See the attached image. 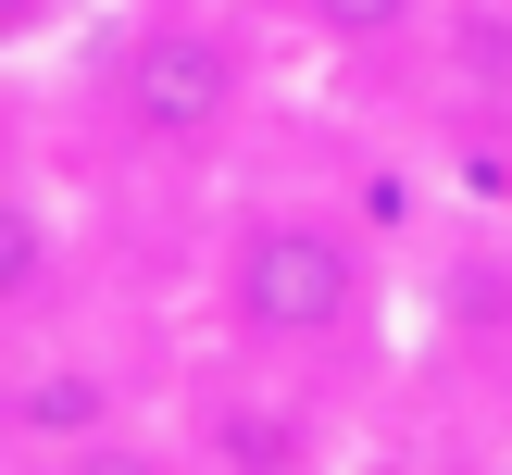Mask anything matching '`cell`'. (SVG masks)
Masks as SVG:
<instances>
[{
	"label": "cell",
	"mask_w": 512,
	"mask_h": 475,
	"mask_svg": "<svg viewBox=\"0 0 512 475\" xmlns=\"http://www.w3.org/2000/svg\"><path fill=\"white\" fill-rule=\"evenodd\" d=\"M50 63H63V88H50L38 138H63L100 188L213 200L275 113L288 25L263 0H100Z\"/></svg>",
	"instance_id": "6da1fadb"
},
{
	"label": "cell",
	"mask_w": 512,
	"mask_h": 475,
	"mask_svg": "<svg viewBox=\"0 0 512 475\" xmlns=\"http://www.w3.org/2000/svg\"><path fill=\"white\" fill-rule=\"evenodd\" d=\"M188 325L213 350H250V363H288L338 400H375L400 363V263L350 188L225 175V200L200 213Z\"/></svg>",
	"instance_id": "7a4b0ae2"
},
{
	"label": "cell",
	"mask_w": 512,
	"mask_h": 475,
	"mask_svg": "<svg viewBox=\"0 0 512 475\" xmlns=\"http://www.w3.org/2000/svg\"><path fill=\"white\" fill-rule=\"evenodd\" d=\"M188 350H200V325L138 288H100L50 325H13V375H0L13 475H188V438H175Z\"/></svg>",
	"instance_id": "3957f363"
},
{
	"label": "cell",
	"mask_w": 512,
	"mask_h": 475,
	"mask_svg": "<svg viewBox=\"0 0 512 475\" xmlns=\"http://www.w3.org/2000/svg\"><path fill=\"white\" fill-rule=\"evenodd\" d=\"M350 413L363 400L313 388L288 363H250V350H188V388H175V438H188V475H300V463H338Z\"/></svg>",
	"instance_id": "277c9868"
},
{
	"label": "cell",
	"mask_w": 512,
	"mask_h": 475,
	"mask_svg": "<svg viewBox=\"0 0 512 475\" xmlns=\"http://www.w3.org/2000/svg\"><path fill=\"white\" fill-rule=\"evenodd\" d=\"M288 50L325 75H375V63H413V50H438L450 0H288Z\"/></svg>",
	"instance_id": "5b68a950"
},
{
	"label": "cell",
	"mask_w": 512,
	"mask_h": 475,
	"mask_svg": "<svg viewBox=\"0 0 512 475\" xmlns=\"http://www.w3.org/2000/svg\"><path fill=\"white\" fill-rule=\"evenodd\" d=\"M88 13H100V0H0V25H13V50H25V63H50V50H63Z\"/></svg>",
	"instance_id": "8992f818"
},
{
	"label": "cell",
	"mask_w": 512,
	"mask_h": 475,
	"mask_svg": "<svg viewBox=\"0 0 512 475\" xmlns=\"http://www.w3.org/2000/svg\"><path fill=\"white\" fill-rule=\"evenodd\" d=\"M263 13H288V0H263Z\"/></svg>",
	"instance_id": "52a82bcc"
}]
</instances>
